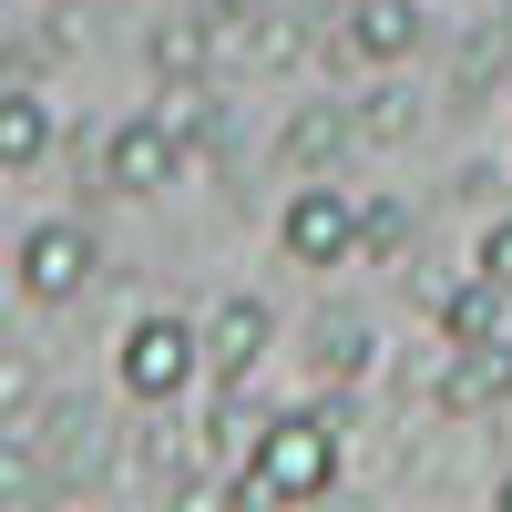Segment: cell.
<instances>
[{
  "mask_svg": "<svg viewBox=\"0 0 512 512\" xmlns=\"http://www.w3.org/2000/svg\"><path fill=\"white\" fill-rule=\"evenodd\" d=\"M338 482V420L328 410H287V420H267L256 431V461L226 482L236 502H318Z\"/></svg>",
  "mask_w": 512,
  "mask_h": 512,
  "instance_id": "cell-1",
  "label": "cell"
},
{
  "mask_svg": "<svg viewBox=\"0 0 512 512\" xmlns=\"http://www.w3.org/2000/svg\"><path fill=\"white\" fill-rule=\"evenodd\" d=\"M205 369V328L185 318H134L123 328V349H113V379H123V400H185V379Z\"/></svg>",
  "mask_w": 512,
  "mask_h": 512,
  "instance_id": "cell-2",
  "label": "cell"
},
{
  "mask_svg": "<svg viewBox=\"0 0 512 512\" xmlns=\"http://www.w3.org/2000/svg\"><path fill=\"white\" fill-rule=\"evenodd\" d=\"M175 175H185V134L164 113H134L93 144V185H113V195H164Z\"/></svg>",
  "mask_w": 512,
  "mask_h": 512,
  "instance_id": "cell-3",
  "label": "cell"
},
{
  "mask_svg": "<svg viewBox=\"0 0 512 512\" xmlns=\"http://www.w3.org/2000/svg\"><path fill=\"white\" fill-rule=\"evenodd\" d=\"M277 246L297 256V267H349L359 256V205H349V185H297L287 195V216H277Z\"/></svg>",
  "mask_w": 512,
  "mask_h": 512,
  "instance_id": "cell-4",
  "label": "cell"
},
{
  "mask_svg": "<svg viewBox=\"0 0 512 512\" xmlns=\"http://www.w3.org/2000/svg\"><path fill=\"white\" fill-rule=\"evenodd\" d=\"M93 267H103V246H93V226H72V216H52V226L21 236V297H31V308L82 297V287H93Z\"/></svg>",
  "mask_w": 512,
  "mask_h": 512,
  "instance_id": "cell-5",
  "label": "cell"
},
{
  "mask_svg": "<svg viewBox=\"0 0 512 512\" xmlns=\"http://www.w3.org/2000/svg\"><path fill=\"white\" fill-rule=\"evenodd\" d=\"M267 349H277L267 297H226V308L205 318V379H216V390H246V379L267 369Z\"/></svg>",
  "mask_w": 512,
  "mask_h": 512,
  "instance_id": "cell-6",
  "label": "cell"
},
{
  "mask_svg": "<svg viewBox=\"0 0 512 512\" xmlns=\"http://www.w3.org/2000/svg\"><path fill=\"white\" fill-rule=\"evenodd\" d=\"M431 400H441V410H492V400H512V338H461V349L441 359V379H431Z\"/></svg>",
  "mask_w": 512,
  "mask_h": 512,
  "instance_id": "cell-7",
  "label": "cell"
},
{
  "mask_svg": "<svg viewBox=\"0 0 512 512\" xmlns=\"http://www.w3.org/2000/svg\"><path fill=\"white\" fill-rule=\"evenodd\" d=\"M420 41H431L420 0H349V31H338V52H359V62H410Z\"/></svg>",
  "mask_w": 512,
  "mask_h": 512,
  "instance_id": "cell-8",
  "label": "cell"
},
{
  "mask_svg": "<svg viewBox=\"0 0 512 512\" xmlns=\"http://www.w3.org/2000/svg\"><path fill=\"white\" fill-rule=\"evenodd\" d=\"M41 154H52V103L31 82H0V175H31Z\"/></svg>",
  "mask_w": 512,
  "mask_h": 512,
  "instance_id": "cell-9",
  "label": "cell"
},
{
  "mask_svg": "<svg viewBox=\"0 0 512 512\" xmlns=\"http://www.w3.org/2000/svg\"><path fill=\"white\" fill-rule=\"evenodd\" d=\"M349 144H359V123H349V103H308V113L287 123V144H277V154H287V175H328V164L349 154Z\"/></svg>",
  "mask_w": 512,
  "mask_h": 512,
  "instance_id": "cell-10",
  "label": "cell"
},
{
  "mask_svg": "<svg viewBox=\"0 0 512 512\" xmlns=\"http://www.w3.org/2000/svg\"><path fill=\"white\" fill-rule=\"evenodd\" d=\"M431 318H441V338H451V349H461V338H502V287L472 267V287H451Z\"/></svg>",
  "mask_w": 512,
  "mask_h": 512,
  "instance_id": "cell-11",
  "label": "cell"
},
{
  "mask_svg": "<svg viewBox=\"0 0 512 512\" xmlns=\"http://www.w3.org/2000/svg\"><path fill=\"white\" fill-rule=\"evenodd\" d=\"M349 123H359V144H400V134H420V93H400V82H369V93L349 103Z\"/></svg>",
  "mask_w": 512,
  "mask_h": 512,
  "instance_id": "cell-12",
  "label": "cell"
},
{
  "mask_svg": "<svg viewBox=\"0 0 512 512\" xmlns=\"http://www.w3.org/2000/svg\"><path fill=\"white\" fill-rule=\"evenodd\" d=\"M144 52H154L164 82H205V62H216V31H205V21H164Z\"/></svg>",
  "mask_w": 512,
  "mask_h": 512,
  "instance_id": "cell-13",
  "label": "cell"
},
{
  "mask_svg": "<svg viewBox=\"0 0 512 512\" xmlns=\"http://www.w3.org/2000/svg\"><path fill=\"white\" fill-rule=\"evenodd\" d=\"M308 359H318L328 379H359V369L379 359V338H369L359 318H318V349H308Z\"/></svg>",
  "mask_w": 512,
  "mask_h": 512,
  "instance_id": "cell-14",
  "label": "cell"
},
{
  "mask_svg": "<svg viewBox=\"0 0 512 512\" xmlns=\"http://www.w3.org/2000/svg\"><path fill=\"white\" fill-rule=\"evenodd\" d=\"M41 492V461H31V431L21 420H0V502H31Z\"/></svg>",
  "mask_w": 512,
  "mask_h": 512,
  "instance_id": "cell-15",
  "label": "cell"
},
{
  "mask_svg": "<svg viewBox=\"0 0 512 512\" xmlns=\"http://www.w3.org/2000/svg\"><path fill=\"white\" fill-rule=\"evenodd\" d=\"M410 236V216H400V205H359V256H390ZM359 256H349V267H359Z\"/></svg>",
  "mask_w": 512,
  "mask_h": 512,
  "instance_id": "cell-16",
  "label": "cell"
},
{
  "mask_svg": "<svg viewBox=\"0 0 512 512\" xmlns=\"http://www.w3.org/2000/svg\"><path fill=\"white\" fill-rule=\"evenodd\" d=\"M472 267H482V277H492V287H502V297H512V216H502V226H492V236H482V256H472Z\"/></svg>",
  "mask_w": 512,
  "mask_h": 512,
  "instance_id": "cell-17",
  "label": "cell"
},
{
  "mask_svg": "<svg viewBox=\"0 0 512 512\" xmlns=\"http://www.w3.org/2000/svg\"><path fill=\"white\" fill-rule=\"evenodd\" d=\"M502 512H512V472H502Z\"/></svg>",
  "mask_w": 512,
  "mask_h": 512,
  "instance_id": "cell-18",
  "label": "cell"
}]
</instances>
